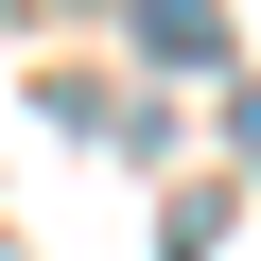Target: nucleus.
Listing matches in <instances>:
<instances>
[{
	"label": "nucleus",
	"instance_id": "f257e3e1",
	"mask_svg": "<svg viewBox=\"0 0 261 261\" xmlns=\"http://www.w3.org/2000/svg\"><path fill=\"white\" fill-rule=\"evenodd\" d=\"M140 53H157V70H209L226 18H209V0H140Z\"/></svg>",
	"mask_w": 261,
	"mask_h": 261
}]
</instances>
